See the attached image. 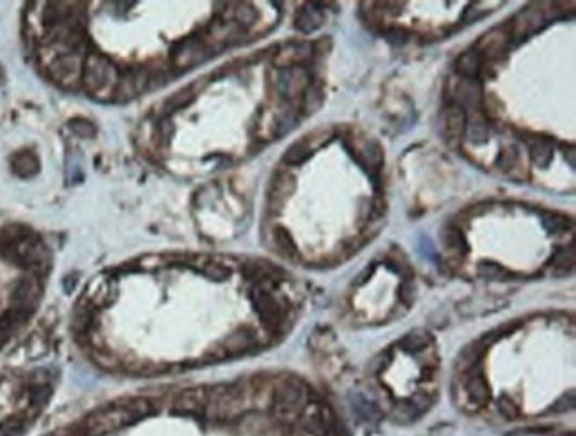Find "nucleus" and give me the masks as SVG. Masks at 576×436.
Listing matches in <instances>:
<instances>
[{
  "label": "nucleus",
  "mask_w": 576,
  "mask_h": 436,
  "mask_svg": "<svg viewBox=\"0 0 576 436\" xmlns=\"http://www.w3.org/2000/svg\"><path fill=\"white\" fill-rule=\"evenodd\" d=\"M82 66H84L82 54H64L57 55L48 64V71H50V77L57 84L64 85V87H71V85H77L80 82Z\"/></svg>",
  "instance_id": "nucleus-7"
},
{
  "label": "nucleus",
  "mask_w": 576,
  "mask_h": 436,
  "mask_svg": "<svg viewBox=\"0 0 576 436\" xmlns=\"http://www.w3.org/2000/svg\"><path fill=\"white\" fill-rule=\"evenodd\" d=\"M194 98H195L194 91L190 89V87H186V89H181L179 93L172 94V96L167 100L165 107H167V110H169V112H174V110H181V108L188 107V105L194 101Z\"/></svg>",
  "instance_id": "nucleus-33"
},
{
  "label": "nucleus",
  "mask_w": 576,
  "mask_h": 436,
  "mask_svg": "<svg viewBox=\"0 0 576 436\" xmlns=\"http://www.w3.org/2000/svg\"><path fill=\"white\" fill-rule=\"evenodd\" d=\"M420 415L422 413L415 408V405L410 399H402V401H399L397 406L392 409V419H394L395 424H410V422L417 421Z\"/></svg>",
  "instance_id": "nucleus-29"
},
{
  "label": "nucleus",
  "mask_w": 576,
  "mask_h": 436,
  "mask_svg": "<svg viewBox=\"0 0 576 436\" xmlns=\"http://www.w3.org/2000/svg\"><path fill=\"white\" fill-rule=\"evenodd\" d=\"M441 239H444L445 248L450 252V254L457 255V257H463V255L468 254L470 247H468V241L464 238L463 231H461L457 225H450L441 234Z\"/></svg>",
  "instance_id": "nucleus-24"
},
{
  "label": "nucleus",
  "mask_w": 576,
  "mask_h": 436,
  "mask_svg": "<svg viewBox=\"0 0 576 436\" xmlns=\"http://www.w3.org/2000/svg\"><path fill=\"white\" fill-rule=\"evenodd\" d=\"M312 55V45L307 43H289L279 54L275 55V64L284 70V68L300 66L305 59Z\"/></svg>",
  "instance_id": "nucleus-17"
},
{
  "label": "nucleus",
  "mask_w": 576,
  "mask_h": 436,
  "mask_svg": "<svg viewBox=\"0 0 576 436\" xmlns=\"http://www.w3.org/2000/svg\"><path fill=\"white\" fill-rule=\"evenodd\" d=\"M509 45V32H507L506 25H502V27L492 29V31H487L486 34L480 36L472 48L483 59H499L500 55L506 54Z\"/></svg>",
  "instance_id": "nucleus-9"
},
{
  "label": "nucleus",
  "mask_w": 576,
  "mask_h": 436,
  "mask_svg": "<svg viewBox=\"0 0 576 436\" xmlns=\"http://www.w3.org/2000/svg\"><path fill=\"white\" fill-rule=\"evenodd\" d=\"M571 409H575V394H573V392L561 396V398L555 401V405L552 406L553 413H566L571 412Z\"/></svg>",
  "instance_id": "nucleus-40"
},
{
  "label": "nucleus",
  "mask_w": 576,
  "mask_h": 436,
  "mask_svg": "<svg viewBox=\"0 0 576 436\" xmlns=\"http://www.w3.org/2000/svg\"><path fill=\"white\" fill-rule=\"evenodd\" d=\"M41 298V284L36 277L22 278L15 286L11 294L13 309L22 310V313H31L36 307V303Z\"/></svg>",
  "instance_id": "nucleus-11"
},
{
  "label": "nucleus",
  "mask_w": 576,
  "mask_h": 436,
  "mask_svg": "<svg viewBox=\"0 0 576 436\" xmlns=\"http://www.w3.org/2000/svg\"><path fill=\"white\" fill-rule=\"evenodd\" d=\"M385 36H387V39L391 43H397V45H402V43L408 41V32L404 31V29L401 27H391L385 31Z\"/></svg>",
  "instance_id": "nucleus-41"
},
{
  "label": "nucleus",
  "mask_w": 576,
  "mask_h": 436,
  "mask_svg": "<svg viewBox=\"0 0 576 436\" xmlns=\"http://www.w3.org/2000/svg\"><path fill=\"white\" fill-rule=\"evenodd\" d=\"M11 165L15 174H18L20 178H32L39 172V160L31 151L16 153L11 160Z\"/></svg>",
  "instance_id": "nucleus-25"
},
{
  "label": "nucleus",
  "mask_w": 576,
  "mask_h": 436,
  "mask_svg": "<svg viewBox=\"0 0 576 436\" xmlns=\"http://www.w3.org/2000/svg\"><path fill=\"white\" fill-rule=\"evenodd\" d=\"M323 100H325V93L321 85L310 82L302 94V108L307 114H314L321 108Z\"/></svg>",
  "instance_id": "nucleus-28"
},
{
  "label": "nucleus",
  "mask_w": 576,
  "mask_h": 436,
  "mask_svg": "<svg viewBox=\"0 0 576 436\" xmlns=\"http://www.w3.org/2000/svg\"><path fill=\"white\" fill-rule=\"evenodd\" d=\"M434 343L433 333L427 332L425 329H415L408 332L407 336L399 340V347L408 355H418V353L427 352Z\"/></svg>",
  "instance_id": "nucleus-19"
},
{
  "label": "nucleus",
  "mask_w": 576,
  "mask_h": 436,
  "mask_svg": "<svg viewBox=\"0 0 576 436\" xmlns=\"http://www.w3.org/2000/svg\"><path fill=\"white\" fill-rule=\"evenodd\" d=\"M194 268H197V270L201 271L204 277H208L209 280H215V282L227 280L232 273L229 266H225V264H220V263H213V261H209L208 257H202L201 263H195Z\"/></svg>",
  "instance_id": "nucleus-27"
},
{
  "label": "nucleus",
  "mask_w": 576,
  "mask_h": 436,
  "mask_svg": "<svg viewBox=\"0 0 576 436\" xmlns=\"http://www.w3.org/2000/svg\"><path fill=\"white\" fill-rule=\"evenodd\" d=\"M510 25H506L507 32H509L510 41H525L529 36L536 34L543 25L546 24L545 18V11H541V8L536 4L529 6V8H523L522 11L516 13L513 18L509 20Z\"/></svg>",
  "instance_id": "nucleus-6"
},
{
  "label": "nucleus",
  "mask_w": 576,
  "mask_h": 436,
  "mask_svg": "<svg viewBox=\"0 0 576 436\" xmlns=\"http://www.w3.org/2000/svg\"><path fill=\"white\" fill-rule=\"evenodd\" d=\"M487 344H484L483 340H476V343L468 344L461 349L460 356H457V369L461 373H470V370L476 369L477 366H480V360L484 359L487 349Z\"/></svg>",
  "instance_id": "nucleus-22"
},
{
  "label": "nucleus",
  "mask_w": 576,
  "mask_h": 436,
  "mask_svg": "<svg viewBox=\"0 0 576 436\" xmlns=\"http://www.w3.org/2000/svg\"><path fill=\"white\" fill-rule=\"evenodd\" d=\"M209 55H211V50H209L208 43L197 38H186L176 43L174 48L170 50V62L176 70L186 71L197 64H202L206 59H209Z\"/></svg>",
  "instance_id": "nucleus-5"
},
{
  "label": "nucleus",
  "mask_w": 576,
  "mask_h": 436,
  "mask_svg": "<svg viewBox=\"0 0 576 436\" xmlns=\"http://www.w3.org/2000/svg\"><path fill=\"white\" fill-rule=\"evenodd\" d=\"M323 22H325V16H323V11L317 6H303L300 11L294 16V27L296 31L303 32V34H310V32L317 31L321 27Z\"/></svg>",
  "instance_id": "nucleus-21"
},
{
  "label": "nucleus",
  "mask_w": 576,
  "mask_h": 436,
  "mask_svg": "<svg viewBox=\"0 0 576 436\" xmlns=\"http://www.w3.org/2000/svg\"><path fill=\"white\" fill-rule=\"evenodd\" d=\"M275 243L277 247L282 250V254H286L287 257H293L296 254V245H294L293 238H291L289 231L284 227H277L275 229Z\"/></svg>",
  "instance_id": "nucleus-35"
},
{
  "label": "nucleus",
  "mask_w": 576,
  "mask_h": 436,
  "mask_svg": "<svg viewBox=\"0 0 576 436\" xmlns=\"http://www.w3.org/2000/svg\"><path fill=\"white\" fill-rule=\"evenodd\" d=\"M484 101V89L480 80H468L461 78L454 89V103L461 107L467 114L480 110Z\"/></svg>",
  "instance_id": "nucleus-10"
},
{
  "label": "nucleus",
  "mask_w": 576,
  "mask_h": 436,
  "mask_svg": "<svg viewBox=\"0 0 576 436\" xmlns=\"http://www.w3.org/2000/svg\"><path fill=\"white\" fill-rule=\"evenodd\" d=\"M467 130H464V137L470 144H484L487 139H490V124H487V119L483 116V110H477V112H470L467 114Z\"/></svg>",
  "instance_id": "nucleus-20"
},
{
  "label": "nucleus",
  "mask_w": 576,
  "mask_h": 436,
  "mask_svg": "<svg viewBox=\"0 0 576 436\" xmlns=\"http://www.w3.org/2000/svg\"><path fill=\"white\" fill-rule=\"evenodd\" d=\"M149 78H151V75L147 73L146 70L128 71L123 77L119 75V82L116 85L114 96L117 100H132V98L144 93L149 87Z\"/></svg>",
  "instance_id": "nucleus-13"
},
{
  "label": "nucleus",
  "mask_w": 576,
  "mask_h": 436,
  "mask_svg": "<svg viewBox=\"0 0 576 436\" xmlns=\"http://www.w3.org/2000/svg\"><path fill=\"white\" fill-rule=\"evenodd\" d=\"M119 82V71L101 54H87L84 57L80 84L96 98H112Z\"/></svg>",
  "instance_id": "nucleus-3"
},
{
  "label": "nucleus",
  "mask_w": 576,
  "mask_h": 436,
  "mask_svg": "<svg viewBox=\"0 0 576 436\" xmlns=\"http://www.w3.org/2000/svg\"><path fill=\"white\" fill-rule=\"evenodd\" d=\"M468 379L467 385H464V394H467L468 401L473 408H480V406L487 405L490 398H492V386L487 383L486 376L480 373V370H470L467 373Z\"/></svg>",
  "instance_id": "nucleus-14"
},
{
  "label": "nucleus",
  "mask_w": 576,
  "mask_h": 436,
  "mask_svg": "<svg viewBox=\"0 0 576 436\" xmlns=\"http://www.w3.org/2000/svg\"><path fill=\"white\" fill-rule=\"evenodd\" d=\"M151 412L153 403L149 399H130L119 406H107L93 412L84 419L82 429L87 436H107L146 419Z\"/></svg>",
  "instance_id": "nucleus-1"
},
{
  "label": "nucleus",
  "mask_w": 576,
  "mask_h": 436,
  "mask_svg": "<svg viewBox=\"0 0 576 436\" xmlns=\"http://www.w3.org/2000/svg\"><path fill=\"white\" fill-rule=\"evenodd\" d=\"M291 190H293V179L286 178L284 174H280V176H277V178L273 179V183H271L270 199L271 201H282Z\"/></svg>",
  "instance_id": "nucleus-34"
},
{
  "label": "nucleus",
  "mask_w": 576,
  "mask_h": 436,
  "mask_svg": "<svg viewBox=\"0 0 576 436\" xmlns=\"http://www.w3.org/2000/svg\"><path fill=\"white\" fill-rule=\"evenodd\" d=\"M312 151L314 149L309 146L305 137H302L298 142L291 144V146L287 147L286 153H284L282 156V162L286 163V165H300V163H303L310 155H312Z\"/></svg>",
  "instance_id": "nucleus-26"
},
{
  "label": "nucleus",
  "mask_w": 576,
  "mask_h": 436,
  "mask_svg": "<svg viewBox=\"0 0 576 436\" xmlns=\"http://www.w3.org/2000/svg\"><path fill=\"white\" fill-rule=\"evenodd\" d=\"M250 300L264 329L270 333L282 332V326L286 323V309L282 307L279 298L275 296L271 287H266L264 284L257 282L255 290L252 291Z\"/></svg>",
  "instance_id": "nucleus-4"
},
{
  "label": "nucleus",
  "mask_w": 576,
  "mask_h": 436,
  "mask_svg": "<svg viewBox=\"0 0 576 436\" xmlns=\"http://www.w3.org/2000/svg\"><path fill=\"white\" fill-rule=\"evenodd\" d=\"M499 412L503 419L507 421H515L520 415V409L516 403L509 398V396H500L499 398Z\"/></svg>",
  "instance_id": "nucleus-38"
},
{
  "label": "nucleus",
  "mask_w": 576,
  "mask_h": 436,
  "mask_svg": "<svg viewBox=\"0 0 576 436\" xmlns=\"http://www.w3.org/2000/svg\"><path fill=\"white\" fill-rule=\"evenodd\" d=\"M467 112L461 107H457L456 103L445 108L444 119H441L444 135L449 140H460L464 135V130H467Z\"/></svg>",
  "instance_id": "nucleus-16"
},
{
  "label": "nucleus",
  "mask_w": 576,
  "mask_h": 436,
  "mask_svg": "<svg viewBox=\"0 0 576 436\" xmlns=\"http://www.w3.org/2000/svg\"><path fill=\"white\" fill-rule=\"evenodd\" d=\"M70 130L77 137H82V139H93L96 135V128L87 119H71Z\"/></svg>",
  "instance_id": "nucleus-37"
},
{
  "label": "nucleus",
  "mask_w": 576,
  "mask_h": 436,
  "mask_svg": "<svg viewBox=\"0 0 576 436\" xmlns=\"http://www.w3.org/2000/svg\"><path fill=\"white\" fill-rule=\"evenodd\" d=\"M526 144H529V153L532 162L538 167H548L553 160V142L550 139H545V137H538L534 135V139L529 140L525 139Z\"/></svg>",
  "instance_id": "nucleus-23"
},
{
  "label": "nucleus",
  "mask_w": 576,
  "mask_h": 436,
  "mask_svg": "<svg viewBox=\"0 0 576 436\" xmlns=\"http://www.w3.org/2000/svg\"><path fill=\"white\" fill-rule=\"evenodd\" d=\"M255 346V333L252 332L250 329H238L232 333H229L225 337V340L222 343L220 349L224 352L225 356H234V355H243V353L250 352L252 347Z\"/></svg>",
  "instance_id": "nucleus-15"
},
{
  "label": "nucleus",
  "mask_w": 576,
  "mask_h": 436,
  "mask_svg": "<svg viewBox=\"0 0 576 436\" xmlns=\"http://www.w3.org/2000/svg\"><path fill=\"white\" fill-rule=\"evenodd\" d=\"M47 436H59L57 433H52V435H47Z\"/></svg>",
  "instance_id": "nucleus-42"
},
{
  "label": "nucleus",
  "mask_w": 576,
  "mask_h": 436,
  "mask_svg": "<svg viewBox=\"0 0 576 436\" xmlns=\"http://www.w3.org/2000/svg\"><path fill=\"white\" fill-rule=\"evenodd\" d=\"M415 294H417V290H415L414 278H404L401 286H399V300L407 307H410L415 301Z\"/></svg>",
  "instance_id": "nucleus-39"
},
{
  "label": "nucleus",
  "mask_w": 576,
  "mask_h": 436,
  "mask_svg": "<svg viewBox=\"0 0 576 436\" xmlns=\"http://www.w3.org/2000/svg\"><path fill=\"white\" fill-rule=\"evenodd\" d=\"M309 405V392L300 379H284L275 386L270 409L277 422L294 424Z\"/></svg>",
  "instance_id": "nucleus-2"
},
{
  "label": "nucleus",
  "mask_w": 576,
  "mask_h": 436,
  "mask_svg": "<svg viewBox=\"0 0 576 436\" xmlns=\"http://www.w3.org/2000/svg\"><path fill=\"white\" fill-rule=\"evenodd\" d=\"M257 20V11L254 9V6L250 4H238L234 6V13H232V22L238 25L240 29L243 27H252Z\"/></svg>",
  "instance_id": "nucleus-30"
},
{
  "label": "nucleus",
  "mask_w": 576,
  "mask_h": 436,
  "mask_svg": "<svg viewBox=\"0 0 576 436\" xmlns=\"http://www.w3.org/2000/svg\"><path fill=\"white\" fill-rule=\"evenodd\" d=\"M454 70L461 78L479 80L484 70V59L473 48H470V50H464L463 54H460V57L456 59V64H454Z\"/></svg>",
  "instance_id": "nucleus-18"
},
{
  "label": "nucleus",
  "mask_w": 576,
  "mask_h": 436,
  "mask_svg": "<svg viewBox=\"0 0 576 436\" xmlns=\"http://www.w3.org/2000/svg\"><path fill=\"white\" fill-rule=\"evenodd\" d=\"M518 162H520L518 149H516L515 146H506L500 149L499 156H497V160H495V165L499 167L500 170H503V172H509V170H513L516 165H518Z\"/></svg>",
  "instance_id": "nucleus-32"
},
{
  "label": "nucleus",
  "mask_w": 576,
  "mask_h": 436,
  "mask_svg": "<svg viewBox=\"0 0 576 436\" xmlns=\"http://www.w3.org/2000/svg\"><path fill=\"white\" fill-rule=\"evenodd\" d=\"M310 84L309 75L302 66L284 68L279 71L277 78V91L284 100H293V98L302 96L307 85Z\"/></svg>",
  "instance_id": "nucleus-8"
},
{
  "label": "nucleus",
  "mask_w": 576,
  "mask_h": 436,
  "mask_svg": "<svg viewBox=\"0 0 576 436\" xmlns=\"http://www.w3.org/2000/svg\"><path fill=\"white\" fill-rule=\"evenodd\" d=\"M208 394L209 389L206 386H195V389H188L176 398L174 405H172V412L176 415H199V413L206 412V405H208Z\"/></svg>",
  "instance_id": "nucleus-12"
},
{
  "label": "nucleus",
  "mask_w": 576,
  "mask_h": 436,
  "mask_svg": "<svg viewBox=\"0 0 576 436\" xmlns=\"http://www.w3.org/2000/svg\"><path fill=\"white\" fill-rule=\"evenodd\" d=\"M477 273L484 280H506L509 277V271L502 264L495 263V261H483L479 264V268H477Z\"/></svg>",
  "instance_id": "nucleus-31"
},
{
  "label": "nucleus",
  "mask_w": 576,
  "mask_h": 436,
  "mask_svg": "<svg viewBox=\"0 0 576 436\" xmlns=\"http://www.w3.org/2000/svg\"><path fill=\"white\" fill-rule=\"evenodd\" d=\"M543 227L548 234H557V232L564 231L568 227L564 216L557 215V213H543Z\"/></svg>",
  "instance_id": "nucleus-36"
}]
</instances>
